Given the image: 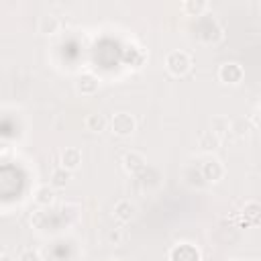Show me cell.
I'll return each instance as SVG.
<instances>
[{"mask_svg":"<svg viewBox=\"0 0 261 261\" xmlns=\"http://www.w3.org/2000/svg\"><path fill=\"white\" fill-rule=\"evenodd\" d=\"M212 130L214 133H228L230 130V122L226 120V118H222V116H216L214 120H212Z\"/></svg>","mask_w":261,"mask_h":261,"instance_id":"18","label":"cell"},{"mask_svg":"<svg viewBox=\"0 0 261 261\" xmlns=\"http://www.w3.org/2000/svg\"><path fill=\"white\" fill-rule=\"evenodd\" d=\"M224 175V167L216 157H206L202 163V177L206 181H218Z\"/></svg>","mask_w":261,"mask_h":261,"instance_id":"5","label":"cell"},{"mask_svg":"<svg viewBox=\"0 0 261 261\" xmlns=\"http://www.w3.org/2000/svg\"><path fill=\"white\" fill-rule=\"evenodd\" d=\"M206 8H208V2H204V0H186V2L181 4V10H184L188 16H200Z\"/></svg>","mask_w":261,"mask_h":261,"instance_id":"14","label":"cell"},{"mask_svg":"<svg viewBox=\"0 0 261 261\" xmlns=\"http://www.w3.org/2000/svg\"><path fill=\"white\" fill-rule=\"evenodd\" d=\"M190 65H192V59L184 51H171L165 57V67H167V71L171 75H184V73H188L190 71Z\"/></svg>","mask_w":261,"mask_h":261,"instance_id":"1","label":"cell"},{"mask_svg":"<svg viewBox=\"0 0 261 261\" xmlns=\"http://www.w3.org/2000/svg\"><path fill=\"white\" fill-rule=\"evenodd\" d=\"M145 163H147L145 157H143L141 153H137V151H130V153H126V155L122 157V167H124V171L130 173V175L143 171V169H145Z\"/></svg>","mask_w":261,"mask_h":261,"instance_id":"7","label":"cell"},{"mask_svg":"<svg viewBox=\"0 0 261 261\" xmlns=\"http://www.w3.org/2000/svg\"><path fill=\"white\" fill-rule=\"evenodd\" d=\"M135 216V206L128 200H118L114 204V218L120 222H128Z\"/></svg>","mask_w":261,"mask_h":261,"instance_id":"10","label":"cell"},{"mask_svg":"<svg viewBox=\"0 0 261 261\" xmlns=\"http://www.w3.org/2000/svg\"><path fill=\"white\" fill-rule=\"evenodd\" d=\"M135 126H137V122H135V118H133L128 112H118V114H114L112 120H110L112 133H114V135H120V137L130 135V133L135 130Z\"/></svg>","mask_w":261,"mask_h":261,"instance_id":"3","label":"cell"},{"mask_svg":"<svg viewBox=\"0 0 261 261\" xmlns=\"http://www.w3.org/2000/svg\"><path fill=\"white\" fill-rule=\"evenodd\" d=\"M124 61L130 63V65H135V67H139V65L145 61V53H143L139 47H128V49L124 51Z\"/></svg>","mask_w":261,"mask_h":261,"instance_id":"16","label":"cell"},{"mask_svg":"<svg viewBox=\"0 0 261 261\" xmlns=\"http://www.w3.org/2000/svg\"><path fill=\"white\" fill-rule=\"evenodd\" d=\"M243 216L249 224H261V204L259 202H249L243 208Z\"/></svg>","mask_w":261,"mask_h":261,"instance_id":"11","label":"cell"},{"mask_svg":"<svg viewBox=\"0 0 261 261\" xmlns=\"http://www.w3.org/2000/svg\"><path fill=\"white\" fill-rule=\"evenodd\" d=\"M86 128L92 133H102L106 128V118L102 114H88L86 118Z\"/></svg>","mask_w":261,"mask_h":261,"instance_id":"15","label":"cell"},{"mask_svg":"<svg viewBox=\"0 0 261 261\" xmlns=\"http://www.w3.org/2000/svg\"><path fill=\"white\" fill-rule=\"evenodd\" d=\"M80 163H82V153H80L77 147H67V149L61 153V167H63V169L73 171Z\"/></svg>","mask_w":261,"mask_h":261,"instance_id":"8","label":"cell"},{"mask_svg":"<svg viewBox=\"0 0 261 261\" xmlns=\"http://www.w3.org/2000/svg\"><path fill=\"white\" fill-rule=\"evenodd\" d=\"M57 31H59L57 16H51V14L41 16V20H39V33H43V35H55Z\"/></svg>","mask_w":261,"mask_h":261,"instance_id":"12","label":"cell"},{"mask_svg":"<svg viewBox=\"0 0 261 261\" xmlns=\"http://www.w3.org/2000/svg\"><path fill=\"white\" fill-rule=\"evenodd\" d=\"M16 261H41V255H39V251L37 249H22L20 253H18V259Z\"/></svg>","mask_w":261,"mask_h":261,"instance_id":"19","label":"cell"},{"mask_svg":"<svg viewBox=\"0 0 261 261\" xmlns=\"http://www.w3.org/2000/svg\"><path fill=\"white\" fill-rule=\"evenodd\" d=\"M169 261H200V251L190 243H179L169 251Z\"/></svg>","mask_w":261,"mask_h":261,"instance_id":"4","label":"cell"},{"mask_svg":"<svg viewBox=\"0 0 261 261\" xmlns=\"http://www.w3.org/2000/svg\"><path fill=\"white\" fill-rule=\"evenodd\" d=\"M243 75H245L243 67H241L239 63H234V61H226V63H222V65L218 67V80H220L222 84H226V86H237V84H241Z\"/></svg>","mask_w":261,"mask_h":261,"instance_id":"2","label":"cell"},{"mask_svg":"<svg viewBox=\"0 0 261 261\" xmlns=\"http://www.w3.org/2000/svg\"><path fill=\"white\" fill-rule=\"evenodd\" d=\"M198 145L204 151H216L220 147V135L214 133V130H204L200 135V139H198Z\"/></svg>","mask_w":261,"mask_h":261,"instance_id":"9","label":"cell"},{"mask_svg":"<svg viewBox=\"0 0 261 261\" xmlns=\"http://www.w3.org/2000/svg\"><path fill=\"white\" fill-rule=\"evenodd\" d=\"M69 171L67 169H63V167H59V169H55L53 173H51V186L53 188H65V184L69 181Z\"/></svg>","mask_w":261,"mask_h":261,"instance_id":"17","label":"cell"},{"mask_svg":"<svg viewBox=\"0 0 261 261\" xmlns=\"http://www.w3.org/2000/svg\"><path fill=\"white\" fill-rule=\"evenodd\" d=\"M108 239H110V241L116 245V243H120V239H122V237H120V232H118V230H112V232L108 234Z\"/></svg>","mask_w":261,"mask_h":261,"instance_id":"20","label":"cell"},{"mask_svg":"<svg viewBox=\"0 0 261 261\" xmlns=\"http://www.w3.org/2000/svg\"><path fill=\"white\" fill-rule=\"evenodd\" d=\"M53 200H55V192H53L51 186H41V188H37V192H35V202H37L39 206H51Z\"/></svg>","mask_w":261,"mask_h":261,"instance_id":"13","label":"cell"},{"mask_svg":"<svg viewBox=\"0 0 261 261\" xmlns=\"http://www.w3.org/2000/svg\"><path fill=\"white\" fill-rule=\"evenodd\" d=\"M98 88H100V80L96 75H92V73H84L75 82V90L82 96H94L98 92Z\"/></svg>","mask_w":261,"mask_h":261,"instance_id":"6","label":"cell"}]
</instances>
